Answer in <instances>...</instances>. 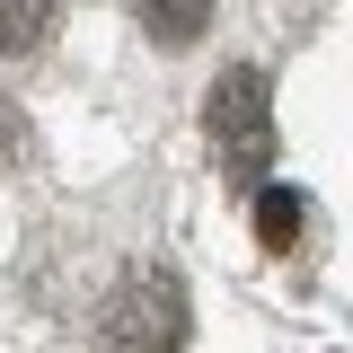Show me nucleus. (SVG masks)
I'll list each match as a JSON object with an SVG mask.
<instances>
[{
	"label": "nucleus",
	"instance_id": "7ed1b4c3",
	"mask_svg": "<svg viewBox=\"0 0 353 353\" xmlns=\"http://www.w3.org/2000/svg\"><path fill=\"white\" fill-rule=\"evenodd\" d=\"M132 27L168 53H185V44L212 36V0H132Z\"/></svg>",
	"mask_w": 353,
	"mask_h": 353
},
{
	"label": "nucleus",
	"instance_id": "f03ea898",
	"mask_svg": "<svg viewBox=\"0 0 353 353\" xmlns=\"http://www.w3.org/2000/svg\"><path fill=\"white\" fill-rule=\"evenodd\" d=\"M274 80H265L256 62H230L212 88H203V132H212V150L239 168V185L265 168V150H274Z\"/></svg>",
	"mask_w": 353,
	"mask_h": 353
},
{
	"label": "nucleus",
	"instance_id": "423d86ee",
	"mask_svg": "<svg viewBox=\"0 0 353 353\" xmlns=\"http://www.w3.org/2000/svg\"><path fill=\"white\" fill-rule=\"evenodd\" d=\"M27 159V115H18V97H0V168H18Z\"/></svg>",
	"mask_w": 353,
	"mask_h": 353
},
{
	"label": "nucleus",
	"instance_id": "20e7f679",
	"mask_svg": "<svg viewBox=\"0 0 353 353\" xmlns=\"http://www.w3.org/2000/svg\"><path fill=\"white\" fill-rule=\"evenodd\" d=\"M53 18H62V0H0V62L36 53V44L53 36Z\"/></svg>",
	"mask_w": 353,
	"mask_h": 353
},
{
	"label": "nucleus",
	"instance_id": "39448f33",
	"mask_svg": "<svg viewBox=\"0 0 353 353\" xmlns=\"http://www.w3.org/2000/svg\"><path fill=\"white\" fill-rule=\"evenodd\" d=\"M301 221H309L301 185H256V239L265 248H301Z\"/></svg>",
	"mask_w": 353,
	"mask_h": 353
},
{
	"label": "nucleus",
	"instance_id": "f257e3e1",
	"mask_svg": "<svg viewBox=\"0 0 353 353\" xmlns=\"http://www.w3.org/2000/svg\"><path fill=\"white\" fill-rule=\"evenodd\" d=\"M97 336H106V353H176L185 345V283L168 265H132L124 283L106 292Z\"/></svg>",
	"mask_w": 353,
	"mask_h": 353
}]
</instances>
